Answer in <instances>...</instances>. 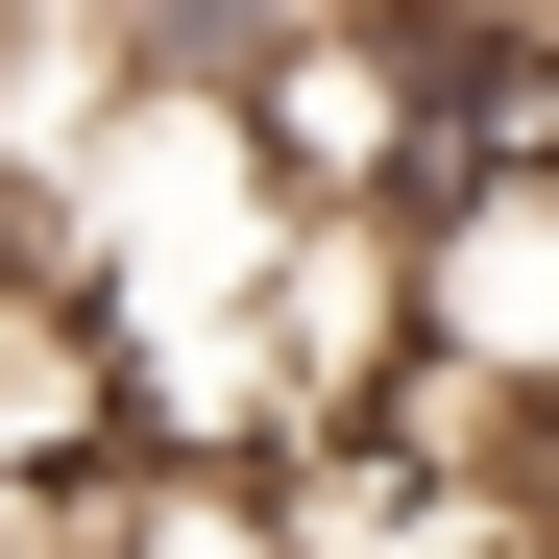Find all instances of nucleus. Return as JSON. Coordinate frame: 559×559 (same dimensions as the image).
<instances>
[{"label": "nucleus", "mask_w": 559, "mask_h": 559, "mask_svg": "<svg viewBox=\"0 0 559 559\" xmlns=\"http://www.w3.org/2000/svg\"><path fill=\"white\" fill-rule=\"evenodd\" d=\"M414 365L487 390V414H559V170L414 195Z\"/></svg>", "instance_id": "nucleus-1"}]
</instances>
